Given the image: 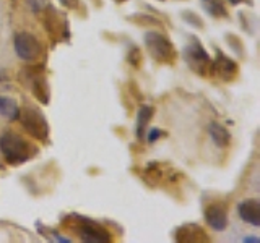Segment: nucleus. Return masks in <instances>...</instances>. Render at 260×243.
<instances>
[{"mask_svg": "<svg viewBox=\"0 0 260 243\" xmlns=\"http://www.w3.org/2000/svg\"><path fill=\"white\" fill-rule=\"evenodd\" d=\"M208 135L218 148H226L231 143V135L228 132V128L223 127L221 124H218V122H211L208 125Z\"/></svg>", "mask_w": 260, "mask_h": 243, "instance_id": "9b49d317", "label": "nucleus"}, {"mask_svg": "<svg viewBox=\"0 0 260 243\" xmlns=\"http://www.w3.org/2000/svg\"><path fill=\"white\" fill-rule=\"evenodd\" d=\"M244 241H258L255 237H249V238H244Z\"/></svg>", "mask_w": 260, "mask_h": 243, "instance_id": "aec40b11", "label": "nucleus"}, {"mask_svg": "<svg viewBox=\"0 0 260 243\" xmlns=\"http://www.w3.org/2000/svg\"><path fill=\"white\" fill-rule=\"evenodd\" d=\"M20 107L16 101H13L12 97L0 96V115H4L8 120H18Z\"/></svg>", "mask_w": 260, "mask_h": 243, "instance_id": "ddd939ff", "label": "nucleus"}, {"mask_svg": "<svg viewBox=\"0 0 260 243\" xmlns=\"http://www.w3.org/2000/svg\"><path fill=\"white\" fill-rule=\"evenodd\" d=\"M239 217L244 222L252 227H260V201L255 198H249L239 202L238 206Z\"/></svg>", "mask_w": 260, "mask_h": 243, "instance_id": "1a4fd4ad", "label": "nucleus"}, {"mask_svg": "<svg viewBox=\"0 0 260 243\" xmlns=\"http://www.w3.org/2000/svg\"><path fill=\"white\" fill-rule=\"evenodd\" d=\"M13 47L16 55L24 62H36L43 55V46H41L39 39L26 31L16 32L13 39Z\"/></svg>", "mask_w": 260, "mask_h": 243, "instance_id": "39448f33", "label": "nucleus"}, {"mask_svg": "<svg viewBox=\"0 0 260 243\" xmlns=\"http://www.w3.org/2000/svg\"><path fill=\"white\" fill-rule=\"evenodd\" d=\"M202 5L205 8V12L213 16V18H224V16H228L224 0H202Z\"/></svg>", "mask_w": 260, "mask_h": 243, "instance_id": "4468645a", "label": "nucleus"}, {"mask_svg": "<svg viewBox=\"0 0 260 243\" xmlns=\"http://www.w3.org/2000/svg\"><path fill=\"white\" fill-rule=\"evenodd\" d=\"M73 219L77 221L75 230L80 235V238L88 243H108L112 240V235L104 229L103 225L98 222L91 221L88 217H81V216H73Z\"/></svg>", "mask_w": 260, "mask_h": 243, "instance_id": "20e7f679", "label": "nucleus"}, {"mask_svg": "<svg viewBox=\"0 0 260 243\" xmlns=\"http://www.w3.org/2000/svg\"><path fill=\"white\" fill-rule=\"evenodd\" d=\"M176 240L177 241H207L208 237L199 225H182L176 230Z\"/></svg>", "mask_w": 260, "mask_h": 243, "instance_id": "9d476101", "label": "nucleus"}, {"mask_svg": "<svg viewBox=\"0 0 260 243\" xmlns=\"http://www.w3.org/2000/svg\"><path fill=\"white\" fill-rule=\"evenodd\" d=\"M59 2L63 5V7H69V8H75L77 4H78V0H59Z\"/></svg>", "mask_w": 260, "mask_h": 243, "instance_id": "a211bd4d", "label": "nucleus"}, {"mask_svg": "<svg viewBox=\"0 0 260 243\" xmlns=\"http://www.w3.org/2000/svg\"><path fill=\"white\" fill-rule=\"evenodd\" d=\"M184 60L187 62V65L193 70L203 75L205 70L210 67V55L205 49L202 47V44L199 40H193L192 44H189L184 51Z\"/></svg>", "mask_w": 260, "mask_h": 243, "instance_id": "423d86ee", "label": "nucleus"}, {"mask_svg": "<svg viewBox=\"0 0 260 243\" xmlns=\"http://www.w3.org/2000/svg\"><path fill=\"white\" fill-rule=\"evenodd\" d=\"M205 221L213 230H224L228 227V206L223 201H215L205 209Z\"/></svg>", "mask_w": 260, "mask_h": 243, "instance_id": "6e6552de", "label": "nucleus"}, {"mask_svg": "<svg viewBox=\"0 0 260 243\" xmlns=\"http://www.w3.org/2000/svg\"><path fill=\"white\" fill-rule=\"evenodd\" d=\"M162 136V132L158 128H153L151 132L148 133V136H146V140H148V143H154L156 140H159V138Z\"/></svg>", "mask_w": 260, "mask_h": 243, "instance_id": "f3484780", "label": "nucleus"}, {"mask_svg": "<svg viewBox=\"0 0 260 243\" xmlns=\"http://www.w3.org/2000/svg\"><path fill=\"white\" fill-rule=\"evenodd\" d=\"M0 152L8 164L18 166L35 157L38 154V148L18 133L5 132L0 135Z\"/></svg>", "mask_w": 260, "mask_h": 243, "instance_id": "f257e3e1", "label": "nucleus"}, {"mask_svg": "<svg viewBox=\"0 0 260 243\" xmlns=\"http://www.w3.org/2000/svg\"><path fill=\"white\" fill-rule=\"evenodd\" d=\"M151 117H153V107H150V105H142L140 110H138V115H137V136H138V140H143L145 127L148 125Z\"/></svg>", "mask_w": 260, "mask_h": 243, "instance_id": "2eb2a0df", "label": "nucleus"}, {"mask_svg": "<svg viewBox=\"0 0 260 243\" xmlns=\"http://www.w3.org/2000/svg\"><path fill=\"white\" fill-rule=\"evenodd\" d=\"M145 46L146 51L150 52V55L154 60L159 63H169L174 60L176 52L173 43L159 31H148L145 34Z\"/></svg>", "mask_w": 260, "mask_h": 243, "instance_id": "7ed1b4c3", "label": "nucleus"}, {"mask_svg": "<svg viewBox=\"0 0 260 243\" xmlns=\"http://www.w3.org/2000/svg\"><path fill=\"white\" fill-rule=\"evenodd\" d=\"M211 71H213V75L218 76L221 81L230 83V81H233L238 76V63L233 59H230V57H226L224 54L218 52L213 63H211Z\"/></svg>", "mask_w": 260, "mask_h": 243, "instance_id": "0eeeda50", "label": "nucleus"}, {"mask_svg": "<svg viewBox=\"0 0 260 243\" xmlns=\"http://www.w3.org/2000/svg\"><path fill=\"white\" fill-rule=\"evenodd\" d=\"M228 2H230L231 5H239L241 2H246V0H228Z\"/></svg>", "mask_w": 260, "mask_h": 243, "instance_id": "6ab92c4d", "label": "nucleus"}, {"mask_svg": "<svg viewBox=\"0 0 260 243\" xmlns=\"http://www.w3.org/2000/svg\"><path fill=\"white\" fill-rule=\"evenodd\" d=\"M18 120L21 127L26 130L35 140H39V141L49 140V124L44 117V113L38 110L36 107L28 105V107L20 109Z\"/></svg>", "mask_w": 260, "mask_h": 243, "instance_id": "f03ea898", "label": "nucleus"}, {"mask_svg": "<svg viewBox=\"0 0 260 243\" xmlns=\"http://www.w3.org/2000/svg\"><path fill=\"white\" fill-rule=\"evenodd\" d=\"M31 91L32 94H35V97L39 101V102H43V104H47L49 102V86H47V81L44 76H32L31 79Z\"/></svg>", "mask_w": 260, "mask_h": 243, "instance_id": "f8f14e48", "label": "nucleus"}, {"mask_svg": "<svg viewBox=\"0 0 260 243\" xmlns=\"http://www.w3.org/2000/svg\"><path fill=\"white\" fill-rule=\"evenodd\" d=\"M26 4H28V7L31 8L32 12L39 13V12L46 10V8L49 7V0H26Z\"/></svg>", "mask_w": 260, "mask_h": 243, "instance_id": "dca6fc26", "label": "nucleus"}]
</instances>
